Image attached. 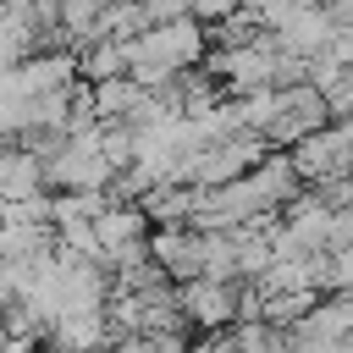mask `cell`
Listing matches in <instances>:
<instances>
[{"label": "cell", "mask_w": 353, "mask_h": 353, "mask_svg": "<svg viewBox=\"0 0 353 353\" xmlns=\"http://www.w3.org/2000/svg\"><path fill=\"white\" fill-rule=\"evenodd\" d=\"M204 55H210V28L193 11L171 22H149L143 33L127 39V72L143 88H171L188 66H204Z\"/></svg>", "instance_id": "1"}, {"label": "cell", "mask_w": 353, "mask_h": 353, "mask_svg": "<svg viewBox=\"0 0 353 353\" xmlns=\"http://www.w3.org/2000/svg\"><path fill=\"white\" fill-rule=\"evenodd\" d=\"M287 154H292V165H298V176H303V188H325V182L353 176V116L325 121L320 132H309V138H303V143H292Z\"/></svg>", "instance_id": "2"}, {"label": "cell", "mask_w": 353, "mask_h": 353, "mask_svg": "<svg viewBox=\"0 0 353 353\" xmlns=\"http://www.w3.org/2000/svg\"><path fill=\"white\" fill-rule=\"evenodd\" d=\"M325 121H336L331 94L314 88V83H287V88H276V116H270V127H265V143H270V149H292V143H303L309 132H320Z\"/></svg>", "instance_id": "3"}, {"label": "cell", "mask_w": 353, "mask_h": 353, "mask_svg": "<svg viewBox=\"0 0 353 353\" xmlns=\"http://www.w3.org/2000/svg\"><path fill=\"white\" fill-rule=\"evenodd\" d=\"M116 182V165L99 154V143H66L55 160H44V188L50 193H105Z\"/></svg>", "instance_id": "4"}, {"label": "cell", "mask_w": 353, "mask_h": 353, "mask_svg": "<svg viewBox=\"0 0 353 353\" xmlns=\"http://www.w3.org/2000/svg\"><path fill=\"white\" fill-rule=\"evenodd\" d=\"M182 309L193 320L199 336L226 331L232 320H243V281H215V276H193L182 281Z\"/></svg>", "instance_id": "5"}, {"label": "cell", "mask_w": 353, "mask_h": 353, "mask_svg": "<svg viewBox=\"0 0 353 353\" xmlns=\"http://www.w3.org/2000/svg\"><path fill=\"white\" fill-rule=\"evenodd\" d=\"M110 347H116L110 309H66L44 331V353H110Z\"/></svg>", "instance_id": "6"}, {"label": "cell", "mask_w": 353, "mask_h": 353, "mask_svg": "<svg viewBox=\"0 0 353 353\" xmlns=\"http://www.w3.org/2000/svg\"><path fill=\"white\" fill-rule=\"evenodd\" d=\"M149 254L165 265V276L182 287L193 276H204V232L199 226H154L149 232Z\"/></svg>", "instance_id": "7"}, {"label": "cell", "mask_w": 353, "mask_h": 353, "mask_svg": "<svg viewBox=\"0 0 353 353\" xmlns=\"http://www.w3.org/2000/svg\"><path fill=\"white\" fill-rule=\"evenodd\" d=\"M94 232H99L105 259H110V254H121V248H132V243H149L154 221H149V210H143V204H121V199H110V204L94 215Z\"/></svg>", "instance_id": "8"}, {"label": "cell", "mask_w": 353, "mask_h": 353, "mask_svg": "<svg viewBox=\"0 0 353 353\" xmlns=\"http://www.w3.org/2000/svg\"><path fill=\"white\" fill-rule=\"evenodd\" d=\"M39 193H50L44 188V160L33 149H22V143H0V199L6 204H28Z\"/></svg>", "instance_id": "9"}, {"label": "cell", "mask_w": 353, "mask_h": 353, "mask_svg": "<svg viewBox=\"0 0 353 353\" xmlns=\"http://www.w3.org/2000/svg\"><path fill=\"white\" fill-rule=\"evenodd\" d=\"M94 88V116L99 121H121V127H132L138 121V110L149 105V88L127 72V77H110V83H88Z\"/></svg>", "instance_id": "10"}, {"label": "cell", "mask_w": 353, "mask_h": 353, "mask_svg": "<svg viewBox=\"0 0 353 353\" xmlns=\"http://www.w3.org/2000/svg\"><path fill=\"white\" fill-rule=\"evenodd\" d=\"M143 210H149L154 226H188L199 215V188L193 182H154L149 199H143Z\"/></svg>", "instance_id": "11"}, {"label": "cell", "mask_w": 353, "mask_h": 353, "mask_svg": "<svg viewBox=\"0 0 353 353\" xmlns=\"http://www.w3.org/2000/svg\"><path fill=\"white\" fill-rule=\"evenodd\" d=\"M72 50H77V72H83V83L127 77V39H83V44H72Z\"/></svg>", "instance_id": "12"}, {"label": "cell", "mask_w": 353, "mask_h": 353, "mask_svg": "<svg viewBox=\"0 0 353 353\" xmlns=\"http://www.w3.org/2000/svg\"><path fill=\"white\" fill-rule=\"evenodd\" d=\"M105 6L110 0H61V33L66 39H94V28H99V17H105Z\"/></svg>", "instance_id": "13"}, {"label": "cell", "mask_w": 353, "mask_h": 353, "mask_svg": "<svg viewBox=\"0 0 353 353\" xmlns=\"http://www.w3.org/2000/svg\"><path fill=\"white\" fill-rule=\"evenodd\" d=\"M165 281H171V276H165V265H160L154 254L116 270V292H154V287H165Z\"/></svg>", "instance_id": "14"}, {"label": "cell", "mask_w": 353, "mask_h": 353, "mask_svg": "<svg viewBox=\"0 0 353 353\" xmlns=\"http://www.w3.org/2000/svg\"><path fill=\"white\" fill-rule=\"evenodd\" d=\"M110 353H193V342L182 331H143V336H121Z\"/></svg>", "instance_id": "15"}, {"label": "cell", "mask_w": 353, "mask_h": 353, "mask_svg": "<svg viewBox=\"0 0 353 353\" xmlns=\"http://www.w3.org/2000/svg\"><path fill=\"white\" fill-rule=\"evenodd\" d=\"M303 6H309V0H248L243 11H248V17H254L265 33H281V28H287V22H292Z\"/></svg>", "instance_id": "16"}, {"label": "cell", "mask_w": 353, "mask_h": 353, "mask_svg": "<svg viewBox=\"0 0 353 353\" xmlns=\"http://www.w3.org/2000/svg\"><path fill=\"white\" fill-rule=\"evenodd\" d=\"M243 6H248V0H193V17H199L204 28H221V22H232Z\"/></svg>", "instance_id": "17"}, {"label": "cell", "mask_w": 353, "mask_h": 353, "mask_svg": "<svg viewBox=\"0 0 353 353\" xmlns=\"http://www.w3.org/2000/svg\"><path fill=\"white\" fill-rule=\"evenodd\" d=\"M0 353H44V336H6Z\"/></svg>", "instance_id": "18"}, {"label": "cell", "mask_w": 353, "mask_h": 353, "mask_svg": "<svg viewBox=\"0 0 353 353\" xmlns=\"http://www.w3.org/2000/svg\"><path fill=\"white\" fill-rule=\"evenodd\" d=\"M0 215H6V199H0Z\"/></svg>", "instance_id": "19"}]
</instances>
